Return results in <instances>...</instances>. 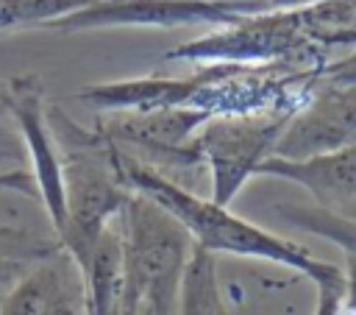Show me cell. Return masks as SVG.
<instances>
[{
	"label": "cell",
	"mask_w": 356,
	"mask_h": 315,
	"mask_svg": "<svg viewBox=\"0 0 356 315\" xmlns=\"http://www.w3.org/2000/svg\"><path fill=\"white\" fill-rule=\"evenodd\" d=\"M139 181L145 187H150L153 192H159V198L167 206L181 212L189 220V226L203 237L206 245H220V248H231V251H239V254H261V256H270V259H281V262L295 265L298 270L309 273L314 282H323L325 276H331L337 270L334 265L309 259L303 251H298L289 243H281L278 237H270V234H264L253 226H245L242 220L225 215L220 206L197 203L195 198H186V195L153 181V176H139Z\"/></svg>",
	"instance_id": "1"
},
{
	"label": "cell",
	"mask_w": 356,
	"mask_h": 315,
	"mask_svg": "<svg viewBox=\"0 0 356 315\" xmlns=\"http://www.w3.org/2000/svg\"><path fill=\"white\" fill-rule=\"evenodd\" d=\"M295 217H298L306 229H314L317 234L342 243V245L350 251V256H356V220L339 217V215H334V212H328V209H323V212H298Z\"/></svg>",
	"instance_id": "3"
},
{
	"label": "cell",
	"mask_w": 356,
	"mask_h": 315,
	"mask_svg": "<svg viewBox=\"0 0 356 315\" xmlns=\"http://www.w3.org/2000/svg\"><path fill=\"white\" fill-rule=\"evenodd\" d=\"M259 170L281 173L306 184L328 212L356 220V148L320 153L303 162H267Z\"/></svg>",
	"instance_id": "2"
}]
</instances>
